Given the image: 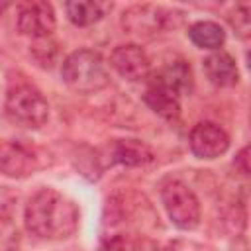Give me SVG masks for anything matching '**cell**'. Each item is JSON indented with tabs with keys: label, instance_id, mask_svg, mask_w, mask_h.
<instances>
[{
	"label": "cell",
	"instance_id": "6da1fadb",
	"mask_svg": "<svg viewBox=\"0 0 251 251\" xmlns=\"http://www.w3.org/2000/svg\"><path fill=\"white\" fill-rule=\"evenodd\" d=\"M24 222L29 233L39 239L61 241L76 233L80 212L75 200L55 188L37 190L25 204Z\"/></svg>",
	"mask_w": 251,
	"mask_h": 251
},
{
	"label": "cell",
	"instance_id": "7a4b0ae2",
	"mask_svg": "<svg viewBox=\"0 0 251 251\" xmlns=\"http://www.w3.org/2000/svg\"><path fill=\"white\" fill-rule=\"evenodd\" d=\"M63 82L78 94H94L108 86L110 75L98 51L76 49L65 57L61 67Z\"/></svg>",
	"mask_w": 251,
	"mask_h": 251
},
{
	"label": "cell",
	"instance_id": "3957f363",
	"mask_svg": "<svg viewBox=\"0 0 251 251\" xmlns=\"http://www.w3.org/2000/svg\"><path fill=\"white\" fill-rule=\"evenodd\" d=\"M4 116L18 127L37 129L49 120V104L35 86L16 84L4 96Z\"/></svg>",
	"mask_w": 251,
	"mask_h": 251
},
{
	"label": "cell",
	"instance_id": "277c9868",
	"mask_svg": "<svg viewBox=\"0 0 251 251\" xmlns=\"http://www.w3.org/2000/svg\"><path fill=\"white\" fill-rule=\"evenodd\" d=\"M161 202L167 210L169 220L178 227V229H194L200 224L202 210H200V200L196 198L194 190L178 180V178H169L161 186Z\"/></svg>",
	"mask_w": 251,
	"mask_h": 251
},
{
	"label": "cell",
	"instance_id": "5b68a950",
	"mask_svg": "<svg viewBox=\"0 0 251 251\" xmlns=\"http://www.w3.org/2000/svg\"><path fill=\"white\" fill-rule=\"evenodd\" d=\"M173 18L171 10L155 4H133L122 14V27L127 33L139 37H153L169 27Z\"/></svg>",
	"mask_w": 251,
	"mask_h": 251
},
{
	"label": "cell",
	"instance_id": "8992f818",
	"mask_svg": "<svg viewBox=\"0 0 251 251\" xmlns=\"http://www.w3.org/2000/svg\"><path fill=\"white\" fill-rule=\"evenodd\" d=\"M188 147L196 159L212 161V159L222 157L229 149V135L218 124L200 122L190 129Z\"/></svg>",
	"mask_w": 251,
	"mask_h": 251
},
{
	"label": "cell",
	"instance_id": "52a82bcc",
	"mask_svg": "<svg viewBox=\"0 0 251 251\" xmlns=\"http://www.w3.org/2000/svg\"><path fill=\"white\" fill-rule=\"evenodd\" d=\"M55 25V10L49 2H27L20 8L16 18V29L31 39L51 37Z\"/></svg>",
	"mask_w": 251,
	"mask_h": 251
},
{
	"label": "cell",
	"instance_id": "ba28073f",
	"mask_svg": "<svg viewBox=\"0 0 251 251\" xmlns=\"http://www.w3.org/2000/svg\"><path fill=\"white\" fill-rule=\"evenodd\" d=\"M110 65L122 78L131 80V82L147 78V75L151 71V61H149L145 49L139 47L137 43L118 45L110 53Z\"/></svg>",
	"mask_w": 251,
	"mask_h": 251
},
{
	"label": "cell",
	"instance_id": "9c48e42d",
	"mask_svg": "<svg viewBox=\"0 0 251 251\" xmlns=\"http://www.w3.org/2000/svg\"><path fill=\"white\" fill-rule=\"evenodd\" d=\"M39 167L37 155L33 149L24 145L22 141H4L0 149V169L4 176L10 178H24L35 173Z\"/></svg>",
	"mask_w": 251,
	"mask_h": 251
},
{
	"label": "cell",
	"instance_id": "30bf717a",
	"mask_svg": "<svg viewBox=\"0 0 251 251\" xmlns=\"http://www.w3.org/2000/svg\"><path fill=\"white\" fill-rule=\"evenodd\" d=\"M110 165L141 167L153 161V149L139 139H116L106 147Z\"/></svg>",
	"mask_w": 251,
	"mask_h": 251
},
{
	"label": "cell",
	"instance_id": "8fae6325",
	"mask_svg": "<svg viewBox=\"0 0 251 251\" xmlns=\"http://www.w3.org/2000/svg\"><path fill=\"white\" fill-rule=\"evenodd\" d=\"M202 69L206 78L220 88H229L239 82V71L235 59L226 51H214L202 61Z\"/></svg>",
	"mask_w": 251,
	"mask_h": 251
},
{
	"label": "cell",
	"instance_id": "7c38bea8",
	"mask_svg": "<svg viewBox=\"0 0 251 251\" xmlns=\"http://www.w3.org/2000/svg\"><path fill=\"white\" fill-rule=\"evenodd\" d=\"M151 80L165 86L167 90H171L176 96H186L194 88L192 69L184 59H175V61L167 63Z\"/></svg>",
	"mask_w": 251,
	"mask_h": 251
},
{
	"label": "cell",
	"instance_id": "4fadbf2b",
	"mask_svg": "<svg viewBox=\"0 0 251 251\" xmlns=\"http://www.w3.org/2000/svg\"><path fill=\"white\" fill-rule=\"evenodd\" d=\"M114 4L104 0H73L65 4L67 18L78 27H86L100 22L104 16H108Z\"/></svg>",
	"mask_w": 251,
	"mask_h": 251
},
{
	"label": "cell",
	"instance_id": "5bb4252c",
	"mask_svg": "<svg viewBox=\"0 0 251 251\" xmlns=\"http://www.w3.org/2000/svg\"><path fill=\"white\" fill-rule=\"evenodd\" d=\"M145 104L163 120L167 122H175L180 116V104H178V96L173 94L171 90H167L165 86L157 84V82H149L145 94H143Z\"/></svg>",
	"mask_w": 251,
	"mask_h": 251
},
{
	"label": "cell",
	"instance_id": "9a60e30c",
	"mask_svg": "<svg viewBox=\"0 0 251 251\" xmlns=\"http://www.w3.org/2000/svg\"><path fill=\"white\" fill-rule=\"evenodd\" d=\"M188 39L198 49L220 51V47L226 43V31L220 24L204 20V22H196L188 27Z\"/></svg>",
	"mask_w": 251,
	"mask_h": 251
},
{
	"label": "cell",
	"instance_id": "2e32d148",
	"mask_svg": "<svg viewBox=\"0 0 251 251\" xmlns=\"http://www.w3.org/2000/svg\"><path fill=\"white\" fill-rule=\"evenodd\" d=\"M218 226L222 227V231L226 235H231V237H237L243 227H245V210L241 204H229L226 208L220 210V216H218Z\"/></svg>",
	"mask_w": 251,
	"mask_h": 251
},
{
	"label": "cell",
	"instance_id": "e0dca14e",
	"mask_svg": "<svg viewBox=\"0 0 251 251\" xmlns=\"http://www.w3.org/2000/svg\"><path fill=\"white\" fill-rule=\"evenodd\" d=\"M29 55L31 59L41 67V69H51L57 61L59 55V47L51 37H41V39H33L29 45Z\"/></svg>",
	"mask_w": 251,
	"mask_h": 251
},
{
	"label": "cell",
	"instance_id": "ac0fdd59",
	"mask_svg": "<svg viewBox=\"0 0 251 251\" xmlns=\"http://www.w3.org/2000/svg\"><path fill=\"white\" fill-rule=\"evenodd\" d=\"M227 24L241 39H251V4L233 6L227 14Z\"/></svg>",
	"mask_w": 251,
	"mask_h": 251
},
{
	"label": "cell",
	"instance_id": "d6986e66",
	"mask_svg": "<svg viewBox=\"0 0 251 251\" xmlns=\"http://www.w3.org/2000/svg\"><path fill=\"white\" fill-rule=\"evenodd\" d=\"M20 247V231L10 222L8 212H2V235H0V249L2 251H18Z\"/></svg>",
	"mask_w": 251,
	"mask_h": 251
},
{
	"label": "cell",
	"instance_id": "ffe728a7",
	"mask_svg": "<svg viewBox=\"0 0 251 251\" xmlns=\"http://www.w3.org/2000/svg\"><path fill=\"white\" fill-rule=\"evenodd\" d=\"M233 167L241 175H245V176L251 178V145H245L243 149H239V153L233 159Z\"/></svg>",
	"mask_w": 251,
	"mask_h": 251
},
{
	"label": "cell",
	"instance_id": "44dd1931",
	"mask_svg": "<svg viewBox=\"0 0 251 251\" xmlns=\"http://www.w3.org/2000/svg\"><path fill=\"white\" fill-rule=\"evenodd\" d=\"M98 251H126V239L122 235H112L102 239Z\"/></svg>",
	"mask_w": 251,
	"mask_h": 251
},
{
	"label": "cell",
	"instance_id": "7402d4cb",
	"mask_svg": "<svg viewBox=\"0 0 251 251\" xmlns=\"http://www.w3.org/2000/svg\"><path fill=\"white\" fill-rule=\"evenodd\" d=\"M131 251H161L159 243L153 241L151 237H137L133 243H131Z\"/></svg>",
	"mask_w": 251,
	"mask_h": 251
},
{
	"label": "cell",
	"instance_id": "603a6c76",
	"mask_svg": "<svg viewBox=\"0 0 251 251\" xmlns=\"http://www.w3.org/2000/svg\"><path fill=\"white\" fill-rule=\"evenodd\" d=\"M171 251H208V249L192 241H175L171 243Z\"/></svg>",
	"mask_w": 251,
	"mask_h": 251
},
{
	"label": "cell",
	"instance_id": "cb8c5ba5",
	"mask_svg": "<svg viewBox=\"0 0 251 251\" xmlns=\"http://www.w3.org/2000/svg\"><path fill=\"white\" fill-rule=\"evenodd\" d=\"M245 63H247V69L251 71V49L245 53Z\"/></svg>",
	"mask_w": 251,
	"mask_h": 251
},
{
	"label": "cell",
	"instance_id": "d4e9b609",
	"mask_svg": "<svg viewBox=\"0 0 251 251\" xmlns=\"http://www.w3.org/2000/svg\"><path fill=\"white\" fill-rule=\"evenodd\" d=\"M249 124H251V104H249Z\"/></svg>",
	"mask_w": 251,
	"mask_h": 251
}]
</instances>
